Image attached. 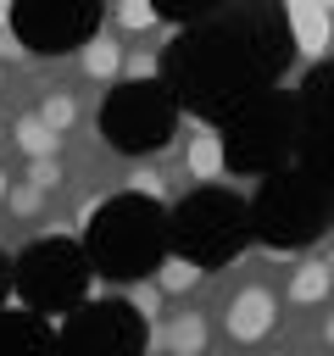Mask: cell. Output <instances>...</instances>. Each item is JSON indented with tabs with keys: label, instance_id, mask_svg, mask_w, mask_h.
Wrapping results in <instances>:
<instances>
[{
	"label": "cell",
	"instance_id": "20",
	"mask_svg": "<svg viewBox=\"0 0 334 356\" xmlns=\"http://www.w3.org/2000/svg\"><path fill=\"white\" fill-rule=\"evenodd\" d=\"M0 83H6V72H0Z\"/></svg>",
	"mask_w": 334,
	"mask_h": 356
},
{
	"label": "cell",
	"instance_id": "22",
	"mask_svg": "<svg viewBox=\"0 0 334 356\" xmlns=\"http://www.w3.org/2000/svg\"><path fill=\"white\" fill-rule=\"evenodd\" d=\"M328 261H334V256H328Z\"/></svg>",
	"mask_w": 334,
	"mask_h": 356
},
{
	"label": "cell",
	"instance_id": "4",
	"mask_svg": "<svg viewBox=\"0 0 334 356\" xmlns=\"http://www.w3.org/2000/svg\"><path fill=\"white\" fill-rule=\"evenodd\" d=\"M122 56H128V44L117 39V28H95V33L78 44V72L106 89V83L122 78Z\"/></svg>",
	"mask_w": 334,
	"mask_h": 356
},
{
	"label": "cell",
	"instance_id": "7",
	"mask_svg": "<svg viewBox=\"0 0 334 356\" xmlns=\"http://www.w3.org/2000/svg\"><path fill=\"white\" fill-rule=\"evenodd\" d=\"M61 139H67V134H56L39 111H17V117H11V145H17L22 156H56Z\"/></svg>",
	"mask_w": 334,
	"mask_h": 356
},
{
	"label": "cell",
	"instance_id": "10",
	"mask_svg": "<svg viewBox=\"0 0 334 356\" xmlns=\"http://www.w3.org/2000/svg\"><path fill=\"white\" fill-rule=\"evenodd\" d=\"M156 284H161L167 295H189V289L200 284V267H195L189 256H161V267H156Z\"/></svg>",
	"mask_w": 334,
	"mask_h": 356
},
{
	"label": "cell",
	"instance_id": "17",
	"mask_svg": "<svg viewBox=\"0 0 334 356\" xmlns=\"http://www.w3.org/2000/svg\"><path fill=\"white\" fill-rule=\"evenodd\" d=\"M11 184H17V178H11V172H6V167H0V200H6V195H11Z\"/></svg>",
	"mask_w": 334,
	"mask_h": 356
},
{
	"label": "cell",
	"instance_id": "5",
	"mask_svg": "<svg viewBox=\"0 0 334 356\" xmlns=\"http://www.w3.org/2000/svg\"><path fill=\"white\" fill-rule=\"evenodd\" d=\"M328 295H334V261L328 256H306L284 284L289 306H328Z\"/></svg>",
	"mask_w": 334,
	"mask_h": 356
},
{
	"label": "cell",
	"instance_id": "3",
	"mask_svg": "<svg viewBox=\"0 0 334 356\" xmlns=\"http://www.w3.org/2000/svg\"><path fill=\"white\" fill-rule=\"evenodd\" d=\"M212 345V323L206 312L184 306V312H167L156 328H150V350H173V356H200Z\"/></svg>",
	"mask_w": 334,
	"mask_h": 356
},
{
	"label": "cell",
	"instance_id": "11",
	"mask_svg": "<svg viewBox=\"0 0 334 356\" xmlns=\"http://www.w3.org/2000/svg\"><path fill=\"white\" fill-rule=\"evenodd\" d=\"M111 17H117L122 33H156V28H161L150 0H111Z\"/></svg>",
	"mask_w": 334,
	"mask_h": 356
},
{
	"label": "cell",
	"instance_id": "16",
	"mask_svg": "<svg viewBox=\"0 0 334 356\" xmlns=\"http://www.w3.org/2000/svg\"><path fill=\"white\" fill-rule=\"evenodd\" d=\"M317 339H323V345H328V350H334V306H328V312H323V328H317Z\"/></svg>",
	"mask_w": 334,
	"mask_h": 356
},
{
	"label": "cell",
	"instance_id": "13",
	"mask_svg": "<svg viewBox=\"0 0 334 356\" xmlns=\"http://www.w3.org/2000/svg\"><path fill=\"white\" fill-rule=\"evenodd\" d=\"M22 178H28V184H39L45 195H56L67 172H61V161H56V156H28V167H22Z\"/></svg>",
	"mask_w": 334,
	"mask_h": 356
},
{
	"label": "cell",
	"instance_id": "21",
	"mask_svg": "<svg viewBox=\"0 0 334 356\" xmlns=\"http://www.w3.org/2000/svg\"><path fill=\"white\" fill-rule=\"evenodd\" d=\"M0 206H6V200H0Z\"/></svg>",
	"mask_w": 334,
	"mask_h": 356
},
{
	"label": "cell",
	"instance_id": "2",
	"mask_svg": "<svg viewBox=\"0 0 334 356\" xmlns=\"http://www.w3.org/2000/svg\"><path fill=\"white\" fill-rule=\"evenodd\" d=\"M284 17H289V33H295V72L317 67L328 50H334V11L323 0H284Z\"/></svg>",
	"mask_w": 334,
	"mask_h": 356
},
{
	"label": "cell",
	"instance_id": "12",
	"mask_svg": "<svg viewBox=\"0 0 334 356\" xmlns=\"http://www.w3.org/2000/svg\"><path fill=\"white\" fill-rule=\"evenodd\" d=\"M161 300H167V289H161L156 278H145V284H128V306H134V312H139L150 328L167 317V312H161Z\"/></svg>",
	"mask_w": 334,
	"mask_h": 356
},
{
	"label": "cell",
	"instance_id": "9",
	"mask_svg": "<svg viewBox=\"0 0 334 356\" xmlns=\"http://www.w3.org/2000/svg\"><path fill=\"white\" fill-rule=\"evenodd\" d=\"M45 206H50V195H45L39 184H28V178H17V184H11V195H6V211H11L17 222H39V217H45Z\"/></svg>",
	"mask_w": 334,
	"mask_h": 356
},
{
	"label": "cell",
	"instance_id": "14",
	"mask_svg": "<svg viewBox=\"0 0 334 356\" xmlns=\"http://www.w3.org/2000/svg\"><path fill=\"white\" fill-rule=\"evenodd\" d=\"M122 78H128V83L156 78V44H134V50L122 56Z\"/></svg>",
	"mask_w": 334,
	"mask_h": 356
},
{
	"label": "cell",
	"instance_id": "1",
	"mask_svg": "<svg viewBox=\"0 0 334 356\" xmlns=\"http://www.w3.org/2000/svg\"><path fill=\"white\" fill-rule=\"evenodd\" d=\"M278 328V295L262 278H245L228 300H223V339L228 345H262Z\"/></svg>",
	"mask_w": 334,
	"mask_h": 356
},
{
	"label": "cell",
	"instance_id": "15",
	"mask_svg": "<svg viewBox=\"0 0 334 356\" xmlns=\"http://www.w3.org/2000/svg\"><path fill=\"white\" fill-rule=\"evenodd\" d=\"M0 61H22V44H17V33H11V22L0 28Z\"/></svg>",
	"mask_w": 334,
	"mask_h": 356
},
{
	"label": "cell",
	"instance_id": "19",
	"mask_svg": "<svg viewBox=\"0 0 334 356\" xmlns=\"http://www.w3.org/2000/svg\"><path fill=\"white\" fill-rule=\"evenodd\" d=\"M323 6H328V11H334V0H323Z\"/></svg>",
	"mask_w": 334,
	"mask_h": 356
},
{
	"label": "cell",
	"instance_id": "18",
	"mask_svg": "<svg viewBox=\"0 0 334 356\" xmlns=\"http://www.w3.org/2000/svg\"><path fill=\"white\" fill-rule=\"evenodd\" d=\"M6 22H11V0H0V28H6Z\"/></svg>",
	"mask_w": 334,
	"mask_h": 356
},
{
	"label": "cell",
	"instance_id": "8",
	"mask_svg": "<svg viewBox=\"0 0 334 356\" xmlns=\"http://www.w3.org/2000/svg\"><path fill=\"white\" fill-rule=\"evenodd\" d=\"M33 111H39V117H45V122H50L56 134H72V128H78V117H84L78 95H72V89H61V83H56V89H45Z\"/></svg>",
	"mask_w": 334,
	"mask_h": 356
},
{
	"label": "cell",
	"instance_id": "6",
	"mask_svg": "<svg viewBox=\"0 0 334 356\" xmlns=\"http://www.w3.org/2000/svg\"><path fill=\"white\" fill-rule=\"evenodd\" d=\"M184 178L189 184H217L223 178V145L212 128H195L189 145H184Z\"/></svg>",
	"mask_w": 334,
	"mask_h": 356
}]
</instances>
